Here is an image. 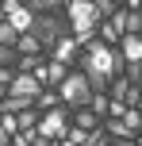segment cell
<instances>
[{"label":"cell","mask_w":142,"mask_h":146,"mask_svg":"<svg viewBox=\"0 0 142 146\" xmlns=\"http://www.w3.org/2000/svg\"><path fill=\"white\" fill-rule=\"evenodd\" d=\"M31 35H35V42H38V46H42V54H50V50H54V42L69 35V19H65V12L35 15V27H31Z\"/></svg>","instance_id":"1"},{"label":"cell","mask_w":142,"mask_h":146,"mask_svg":"<svg viewBox=\"0 0 142 146\" xmlns=\"http://www.w3.org/2000/svg\"><path fill=\"white\" fill-rule=\"evenodd\" d=\"M58 100H61V108H69V111H81V108H89V100H92V88H89V81H85V73L81 69H69V77L61 81V88H58Z\"/></svg>","instance_id":"2"},{"label":"cell","mask_w":142,"mask_h":146,"mask_svg":"<svg viewBox=\"0 0 142 146\" xmlns=\"http://www.w3.org/2000/svg\"><path fill=\"white\" fill-rule=\"evenodd\" d=\"M65 131H69V108H54V111H46V115L38 119V127H35V135H42V139H50V142L65 139Z\"/></svg>","instance_id":"3"},{"label":"cell","mask_w":142,"mask_h":146,"mask_svg":"<svg viewBox=\"0 0 142 146\" xmlns=\"http://www.w3.org/2000/svg\"><path fill=\"white\" fill-rule=\"evenodd\" d=\"M31 77H35V81H38V85H42V88H54V92H58V88H61V81L69 77V69H65V66H58V62H50V58H46L42 66H38L35 73H31Z\"/></svg>","instance_id":"4"},{"label":"cell","mask_w":142,"mask_h":146,"mask_svg":"<svg viewBox=\"0 0 142 146\" xmlns=\"http://www.w3.org/2000/svg\"><path fill=\"white\" fill-rule=\"evenodd\" d=\"M77 54H81V42H77V38L73 35H65V38H58V42H54V50L50 54H46V58H50V62H58V66H73V62H77Z\"/></svg>","instance_id":"5"},{"label":"cell","mask_w":142,"mask_h":146,"mask_svg":"<svg viewBox=\"0 0 142 146\" xmlns=\"http://www.w3.org/2000/svg\"><path fill=\"white\" fill-rule=\"evenodd\" d=\"M42 85H38L31 73H15V81L8 85V96H19V100H38Z\"/></svg>","instance_id":"6"},{"label":"cell","mask_w":142,"mask_h":146,"mask_svg":"<svg viewBox=\"0 0 142 146\" xmlns=\"http://www.w3.org/2000/svg\"><path fill=\"white\" fill-rule=\"evenodd\" d=\"M119 54H123L127 66L142 62V35H123V38H119Z\"/></svg>","instance_id":"7"},{"label":"cell","mask_w":142,"mask_h":146,"mask_svg":"<svg viewBox=\"0 0 142 146\" xmlns=\"http://www.w3.org/2000/svg\"><path fill=\"white\" fill-rule=\"evenodd\" d=\"M69 127H81V131H89V135H96V131H100V119L92 115L89 108H81V111H73V123H69Z\"/></svg>","instance_id":"8"},{"label":"cell","mask_w":142,"mask_h":146,"mask_svg":"<svg viewBox=\"0 0 142 146\" xmlns=\"http://www.w3.org/2000/svg\"><path fill=\"white\" fill-rule=\"evenodd\" d=\"M108 108H112V100H108L104 92H92V100H89V111H92V115L100 119V123L108 119Z\"/></svg>","instance_id":"9"},{"label":"cell","mask_w":142,"mask_h":146,"mask_svg":"<svg viewBox=\"0 0 142 146\" xmlns=\"http://www.w3.org/2000/svg\"><path fill=\"white\" fill-rule=\"evenodd\" d=\"M35 108L42 111H54V108H61V100H58V92H54V88H42V92H38V100H35Z\"/></svg>","instance_id":"10"},{"label":"cell","mask_w":142,"mask_h":146,"mask_svg":"<svg viewBox=\"0 0 142 146\" xmlns=\"http://www.w3.org/2000/svg\"><path fill=\"white\" fill-rule=\"evenodd\" d=\"M38 119H42V111H38V108H27V111H19V115H15V123H19V131H35Z\"/></svg>","instance_id":"11"},{"label":"cell","mask_w":142,"mask_h":146,"mask_svg":"<svg viewBox=\"0 0 142 146\" xmlns=\"http://www.w3.org/2000/svg\"><path fill=\"white\" fill-rule=\"evenodd\" d=\"M127 88H131V81H127V77H112V85H108V100L123 104V96H127Z\"/></svg>","instance_id":"12"},{"label":"cell","mask_w":142,"mask_h":146,"mask_svg":"<svg viewBox=\"0 0 142 146\" xmlns=\"http://www.w3.org/2000/svg\"><path fill=\"white\" fill-rule=\"evenodd\" d=\"M15 42H19V35H15L8 23H0V46H8V50H15Z\"/></svg>","instance_id":"13"},{"label":"cell","mask_w":142,"mask_h":146,"mask_svg":"<svg viewBox=\"0 0 142 146\" xmlns=\"http://www.w3.org/2000/svg\"><path fill=\"white\" fill-rule=\"evenodd\" d=\"M89 139H92V135H89V131H81V127H69V131H65V142H73V146H85Z\"/></svg>","instance_id":"14"},{"label":"cell","mask_w":142,"mask_h":146,"mask_svg":"<svg viewBox=\"0 0 142 146\" xmlns=\"http://www.w3.org/2000/svg\"><path fill=\"white\" fill-rule=\"evenodd\" d=\"M123 104H127V108H135V111H142V92H138L135 85L127 88V96H123Z\"/></svg>","instance_id":"15"},{"label":"cell","mask_w":142,"mask_h":146,"mask_svg":"<svg viewBox=\"0 0 142 146\" xmlns=\"http://www.w3.org/2000/svg\"><path fill=\"white\" fill-rule=\"evenodd\" d=\"M0 131L12 139V135H19V123H15V115H0Z\"/></svg>","instance_id":"16"},{"label":"cell","mask_w":142,"mask_h":146,"mask_svg":"<svg viewBox=\"0 0 142 146\" xmlns=\"http://www.w3.org/2000/svg\"><path fill=\"white\" fill-rule=\"evenodd\" d=\"M35 142V131H19V135H12V146H31Z\"/></svg>","instance_id":"17"},{"label":"cell","mask_w":142,"mask_h":146,"mask_svg":"<svg viewBox=\"0 0 142 146\" xmlns=\"http://www.w3.org/2000/svg\"><path fill=\"white\" fill-rule=\"evenodd\" d=\"M85 146H112V139H108V135H104V131H96V135H92V139H89V142H85Z\"/></svg>","instance_id":"18"},{"label":"cell","mask_w":142,"mask_h":146,"mask_svg":"<svg viewBox=\"0 0 142 146\" xmlns=\"http://www.w3.org/2000/svg\"><path fill=\"white\" fill-rule=\"evenodd\" d=\"M12 81H15V69H0V88H4V92H8Z\"/></svg>","instance_id":"19"},{"label":"cell","mask_w":142,"mask_h":146,"mask_svg":"<svg viewBox=\"0 0 142 146\" xmlns=\"http://www.w3.org/2000/svg\"><path fill=\"white\" fill-rule=\"evenodd\" d=\"M31 146H54L50 139H42V135H35V142H31Z\"/></svg>","instance_id":"20"},{"label":"cell","mask_w":142,"mask_h":146,"mask_svg":"<svg viewBox=\"0 0 142 146\" xmlns=\"http://www.w3.org/2000/svg\"><path fill=\"white\" fill-rule=\"evenodd\" d=\"M54 146H73V142H65V139H58V142H54Z\"/></svg>","instance_id":"21"},{"label":"cell","mask_w":142,"mask_h":146,"mask_svg":"<svg viewBox=\"0 0 142 146\" xmlns=\"http://www.w3.org/2000/svg\"><path fill=\"white\" fill-rule=\"evenodd\" d=\"M0 23H4V0H0Z\"/></svg>","instance_id":"22"}]
</instances>
